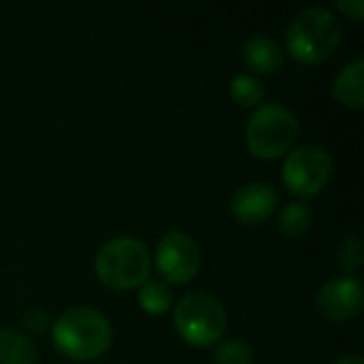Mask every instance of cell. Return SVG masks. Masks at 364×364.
<instances>
[{
    "mask_svg": "<svg viewBox=\"0 0 364 364\" xmlns=\"http://www.w3.org/2000/svg\"><path fill=\"white\" fill-rule=\"evenodd\" d=\"M55 350L70 360H94L102 356L113 339L109 320L92 307H73L51 326Z\"/></svg>",
    "mask_w": 364,
    "mask_h": 364,
    "instance_id": "obj_1",
    "label": "cell"
},
{
    "mask_svg": "<svg viewBox=\"0 0 364 364\" xmlns=\"http://www.w3.org/2000/svg\"><path fill=\"white\" fill-rule=\"evenodd\" d=\"M94 269L107 288L134 290L149 277L151 254L136 237H115L98 250Z\"/></svg>",
    "mask_w": 364,
    "mask_h": 364,
    "instance_id": "obj_2",
    "label": "cell"
},
{
    "mask_svg": "<svg viewBox=\"0 0 364 364\" xmlns=\"http://www.w3.org/2000/svg\"><path fill=\"white\" fill-rule=\"evenodd\" d=\"M341 43L339 19L324 6H309L301 11L286 30L288 51L307 64L324 62Z\"/></svg>",
    "mask_w": 364,
    "mask_h": 364,
    "instance_id": "obj_3",
    "label": "cell"
},
{
    "mask_svg": "<svg viewBox=\"0 0 364 364\" xmlns=\"http://www.w3.org/2000/svg\"><path fill=\"white\" fill-rule=\"evenodd\" d=\"M299 136V119L279 102L256 107L245 126V143L256 158L275 160L288 154Z\"/></svg>",
    "mask_w": 364,
    "mask_h": 364,
    "instance_id": "obj_4",
    "label": "cell"
},
{
    "mask_svg": "<svg viewBox=\"0 0 364 364\" xmlns=\"http://www.w3.org/2000/svg\"><path fill=\"white\" fill-rule=\"evenodd\" d=\"M173 324L181 339L196 348L218 343L226 331L228 316L220 299L209 292H190L173 307Z\"/></svg>",
    "mask_w": 364,
    "mask_h": 364,
    "instance_id": "obj_5",
    "label": "cell"
},
{
    "mask_svg": "<svg viewBox=\"0 0 364 364\" xmlns=\"http://www.w3.org/2000/svg\"><path fill=\"white\" fill-rule=\"evenodd\" d=\"M333 175L331 154L322 145H301L292 149L282 166V179L286 188L301 196L311 198L320 194Z\"/></svg>",
    "mask_w": 364,
    "mask_h": 364,
    "instance_id": "obj_6",
    "label": "cell"
},
{
    "mask_svg": "<svg viewBox=\"0 0 364 364\" xmlns=\"http://www.w3.org/2000/svg\"><path fill=\"white\" fill-rule=\"evenodd\" d=\"M154 258L160 275L173 284H188L190 279H194L203 262L198 243L181 230H171L162 235L156 243Z\"/></svg>",
    "mask_w": 364,
    "mask_h": 364,
    "instance_id": "obj_7",
    "label": "cell"
},
{
    "mask_svg": "<svg viewBox=\"0 0 364 364\" xmlns=\"http://www.w3.org/2000/svg\"><path fill=\"white\" fill-rule=\"evenodd\" d=\"M318 311L331 322H346L363 311V286L354 277H337L326 282L316 296Z\"/></svg>",
    "mask_w": 364,
    "mask_h": 364,
    "instance_id": "obj_8",
    "label": "cell"
},
{
    "mask_svg": "<svg viewBox=\"0 0 364 364\" xmlns=\"http://www.w3.org/2000/svg\"><path fill=\"white\" fill-rule=\"evenodd\" d=\"M277 207V192L269 183L254 181L245 183L232 196V215L247 226L264 224Z\"/></svg>",
    "mask_w": 364,
    "mask_h": 364,
    "instance_id": "obj_9",
    "label": "cell"
},
{
    "mask_svg": "<svg viewBox=\"0 0 364 364\" xmlns=\"http://www.w3.org/2000/svg\"><path fill=\"white\" fill-rule=\"evenodd\" d=\"M243 62L254 73H275L284 64V51L279 43L267 34H252L243 43Z\"/></svg>",
    "mask_w": 364,
    "mask_h": 364,
    "instance_id": "obj_10",
    "label": "cell"
},
{
    "mask_svg": "<svg viewBox=\"0 0 364 364\" xmlns=\"http://www.w3.org/2000/svg\"><path fill=\"white\" fill-rule=\"evenodd\" d=\"M335 98L350 109L364 107V60L356 58L354 62L346 64L333 83Z\"/></svg>",
    "mask_w": 364,
    "mask_h": 364,
    "instance_id": "obj_11",
    "label": "cell"
},
{
    "mask_svg": "<svg viewBox=\"0 0 364 364\" xmlns=\"http://www.w3.org/2000/svg\"><path fill=\"white\" fill-rule=\"evenodd\" d=\"M36 350L34 343L17 328L0 331V364H34Z\"/></svg>",
    "mask_w": 364,
    "mask_h": 364,
    "instance_id": "obj_12",
    "label": "cell"
},
{
    "mask_svg": "<svg viewBox=\"0 0 364 364\" xmlns=\"http://www.w3.org/2000/svg\"><path fill=\"white\" fill-rule=\"evenodd\" d=\"M314 220V211L307 203H288L282 211H279V220H277V228L284 237L288 239H299L303 237Z\"/></svg>",
    "mask_w": 364,
    "mask_h": 364,
    "instance_id": "obj_13",
    "label": "cell"
},
{
    "mask_svg": "<svg viewBox=\"0 0 364 364\" xmlns=\"http://www.w3.org/2000/svg\"><path fill=\"white\" fill-rule=\"evenodd\" d=\"M139 305L143 311L151 314V316H160V314H166L171 307H173V292L171 288L160 282V279H154V282H145L141 288H139Z\"/></svg>",
    "mask_w": 364,
    "mask_h": 364,
    "instance_id": "obj_14",
    "label": "cell"
},
{
    "mask_svg": "<svg viewBox=\"0 0 364 364\" xmlns=\"http://www.w3.org/2000/svg\"><path fill=\"white\" fill-rule=\"evenodd\" d=\"M230 96L235 98L237 105L241 107H256L262 96H264V87L262 81L256 75L250 73H239L235 75V79L230 81Z\"/></svg>",
    "mask_w": 364,
    "mask_h": 364,
    "instance_id": "obj_15",
    "label": "cell"
},
{
    "mask_svg": "<svg viewBox=\"0 0 364 364\" xmlns=\"http://www.w3.org/2000/svg\"><path fill=\"white\" fill-rule=\"evenodd\" d=\"M215 364H252L254 350L245 339H226L213 352Z\"/></svg>",
    "mask_w": 364,
    "mask_h": 364,
    "instance_id": "obj_16",
    "label": "cell"
},
{
    "mask_svg": "<svg viewBox=\"0 0 364 364\" xmlns=\"http://www.w3.org/2000/svg\"><path fill=\"white\" fill-rule=\"evenodd\" d=\"M364 260L363 252V241L356 237V235H350L346 237L339 247H337V264L348 273V277L356 271H360Z\"/></svg>",
    "mask_w": 364,
    "mask_h": 364,
    "instance_id": "obj_17",
    "label": "cell"
},
{
    "mask_svg": "<svg viewBox=\"0 0 364 364\" xmlns=\"http://www.w3.org/2000/svg\"><path fill=\"white\" fill-rule=\"evenodd\" d=\"M21 322L26 324V328H30V331H34V333H41V331H45L47 324H49V314L43 311V309H38V307H34V309H30V311L23 314Z\"/></svg>",
    "mask_w": 364,
    "mask_h": 364,
    "instance_id": "obj_18",
    "label": "cell"
},
{
    "mask_svg": "<svg viewBox=\"0 0 364 364\" xmlns=\"http://www.w3.org/2000/svg\"><path fill=\"white\" fill-rule=\"evenodd\" d=\"M337 6H339L343 13H348L352 19H363V13H364L363 0H339V2H337Z\"/></svg>",
    "mask_w": 364,
    "mask_h": 364,
    "instance_id": "obj_19",
    "label": "cell"
},
{
    "mask_svg": "<svg viewBox=\"0 0 364 364\" xmlns=\"http://www.w3.org/2000/svg\"><path fill=\"white\" fill-rule=\"evenodd\" d=\"M335 364H364L363 358H358V356H343V358H339Z\"/></svg>",
    "mask_w": 364,
    "mask_h": 364,
    "instance_id": "obj_20",
    "label": "cell"
}]
</instances>
